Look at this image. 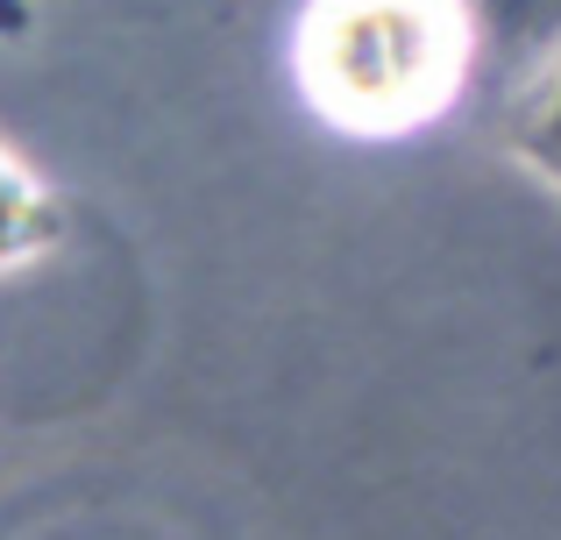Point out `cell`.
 <instances>
[{"instance_id": "6da1fadb", "label": "cell", "mask_w": 561, "mask_h": 540, "mask_svg": "<svg viewBox=\"0 0 561 540\" xmlns=\"http://www.w3.org/2000/svg\"><path fill=\"white\" fill-rule=\"evenodd\" d=\"M477 50L462 0H313L299 22V79L334 128L398 136L455 100Z\"/></svg>"}, {"instance_id": "7a4b0ae2", "label": "cell", "mask_w": 561, "mask_h": 540, "mask_svg": "<svg viewBox=\"0 0 561 540\" xmlns=\"http://www.w3.org/2000/svg\"><path fill=\"white\" fill-rule=\"evenodd\" d=\"M477 43H491L505 65H540L561 57V0H462Z\"/></svg>"}, {"instance_id": "3957f363", "label": "cell", "mask_w": 561, "mask_h": 540, "mask_svg": "<svg viewBox=\"0 0 561 540\" xmlns=\"http://www.w3.org/2000/svg\"><path fill=\"white\" fill-rule=\"evenodd\" d=\"M57 242V207L36 179L22 171V157L0 150V271L28 264Z\"/></svg>"}, {"instance_id": "277c9868", "label": "cell", "mask_w": 561, "mask_h": 540, "mask_svg": "<svg viewBox=\"0 0 561 540\" xmlns=\"http://www.w3.org/2000/svg\"><path fill=\"white\" fill-rule=\"evenodd\" d=\"M526 150H534L548 171H561V57L540 71L534 100H526Z\"/></svg>"}]
</instances>
